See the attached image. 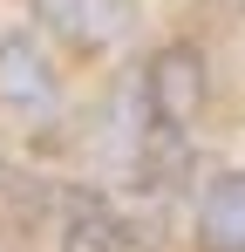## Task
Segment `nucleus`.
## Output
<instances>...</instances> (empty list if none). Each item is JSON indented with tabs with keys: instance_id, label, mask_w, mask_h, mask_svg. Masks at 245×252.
Returning a JSON list of instances; mask_svg holds the SVG:
<instances>
[{
	"instance_id": "7ed1b4c3",
	"label": "nucleus",
	"mask_w": 245,
	"mask_h": 252,
	"mask_svg": "<svg viewBox=\"0 0 245 252\" xmlns=\"http://www.w3.org/2000/svg\"><path fill=\"white\" fill-rule=\"evenodd\" d=\"M68 246H82V252H150L143 232L102 191H68Z\"/></svg>"
},
{
	"instance_id": "f03ea898",
	"label": "nucleus",
	"mask_w": 245,
	"mask_h": 252,
	"mask_svg": "<svg viewBox=\"0 0 245 252\" xmlns=\"http://www.w3.org/2000/svg\"><path fill=\"white\" fill-rule=\"evenodd\" d=\"M34 14L75 48H109V41L129 34L136 0H34Z\"/></svg>"
},
{
	"instance_id": "f257e3e1",
	"label": "nucleus",
	"mask_w": 245,
	"mask_h": 252,
	"mask_svg": "<svg viewBox=\"0 0 245 252\" xmlns=\"http://www.w3.org/2000/svg\"><path fill=\"white\" fill-rule=\"evenodd\" d=\"M0 102L21 109V116H55L61 109V82H55V62L34 41V28L0 34Z\"/></svg>"
},
{
	"instance_id": "20e7f679",
	"label": "nucleus",
	"mask_w": 245,
	"mask_h": 252,
	"mask_svg": "<svg viewBox=\"0 0 245 252\" xmlns=\"http://www.w3.org/2000/svg\"><path fill=\"white\" fill-rule=\"evenodd\" d=\"M198 239L211 252H245V164L198 198Z\"/></svg>"
}]
</instances>
